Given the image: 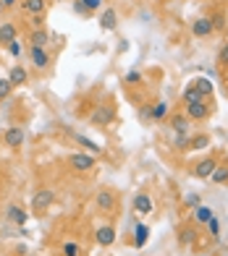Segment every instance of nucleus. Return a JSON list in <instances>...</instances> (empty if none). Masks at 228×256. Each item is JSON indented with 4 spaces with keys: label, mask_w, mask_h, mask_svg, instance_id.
<instances>
[{
    "label": "nucleus",
    "mask_w": 228,
    "mask_h": 256,
    "mask_svg": "<svg viewBox=\"0 0 228 256\" xmlns=\"http://www.w3.org/2000/svg\"><path fill=\"white\" fill-rule=\"evenodd\" d=\"M68 168H71L74 172H92L97 168V160L89 152H76V154L68 157Z\"/></svg>",
    "instance_id": "f257e3e1"
},
{
    "label": "nucleus",
    "mask_w": 228,
    "mask_h": 256,
    "mask_svg": "<svg viewBox=\"0 0 228 256\" xmlns=\"http://www.w3.org/2000/svg\"><path fill=\"white\" fill-rule=\"evenodd\" d=\"M53 202H55V191H50V188H40L37 194H34V199H32V212L37 214V217H42V214L50 209Z\"/></svg>",
    "instance_id": "f03ea898"
},
{
    "label": "nucleus",
    "mask_w": 228,
    "mask_h": 256,
    "mask_svg": "<svg viewBox=\"0 0 228 256\" xmlns=\"http://www.w3.org/2000/svg\"><path fill=\"white\" fill-rule=\"evenodd\" d=\"M210 112H212V108L207 104V100L197 102V104H184V115H186L189 120H204Z\"/></svg>",
    "instance_id": "7ed1b4c3"
},
{
    "label": "nucleus",
    "mask_w": 228,
    "mask_h": 256,
    "mask_svg": "<svg viewBox=\"0 0 228 256\" xmlns=\"http://www.w3.org/2000/svg\"><path fill=\"white\" fill-rule=\"evenodd\" d=\"M24 138H27V134H24V128H19V126L6 128V134H3V142H6L8 149H21Z\"/></svg>",
    "instance_id": "20e7f679"
},
{
    "label": "nucleus",
    "mask_w": 228,
    "mask_h": 256,
    "mask_svg": "<svg viewBox=\"0 0 228 256\" xmlns=\"http://www.w3.org/2000/svg\"><path fill=\"white\" fill-rule=\"evenodd\" d=\"M215 168H218V162H215L212 157H204V160H199L197 165L191 168V176L199 178V180H210V176H212Z\"/></svg>",
    "instance_id": "39448f33"
},
{
    "label": "nucleus",
    "mask_w": 228,
    "mask_h": 256,
    "mask_svg": "<svg viewBox=\"0 0 228 256\" xmlns=\"http://www.w3.org/2000/svg\"><path fill=\"white\" fill-rule=\"evenodd\" d=\"M191 34H194L197 40H207L210 34H215V29H212V18H210V16H199L194 24H191Z\"/></svg>",
    "instance_id": "423d86ee"
},
{
    "label": "nucleus",
    "mask_w": 228,
    "mask_h": 256,
    "mask_svg": "<svg viewBox=\"0 0 228 256\" xmlns=\"http://www.w3.org/2000/svg\"><path fill=\"white\" fill-rule=\"evenodd\" d=\"M95 240H97V246L110 248L113 243H116V228H113V225H100L95 230Z\"/></svg>",
    "instance_id": "0eeeda50"
},
{
    "label": "nucleus",
    "mask_w": 228,
    "mask_h": 256,
    "mask_svg": "<svg viewBox=\"0 0 228 256\" xmlns=\"http://www.w3.org/2000/svg\"><path fill=\"white\" fill-rule=\"evenodd\" d=\"M95 204H97L100 212H113V209H116V194H113L110 188H102V191H97Z\"/></svg>",
    "instance_id": "6e6552de"
},
{
    "label": "nucleus",
    "mask_w": 228,
    "mask_h": 256,
    "mask_svg": "<svg viewBox=\"0 0 228 256\" xmlns=\"http://www.w3.org/2000/svg\"><path fill=\"white\" fill-rule=\"evenodd\" d=\"M68 134H71L74 136V142L79 144V146H82L84 149V152H89V154H102V146L97 144V142H92V138H89V136H84V134H76V131H68Z\"/></svg>",
    "instance_id": "1a4fd4ad"
},
{
    "label": "nucleus",
    "mask_w": 228,
    "mask_h": 256,
    "mask_svg": "<svg viewBox=\"0 0 228 256\" xmlns=\"http://www.w3.org/2000/svg\"><path fill=\"white\" fill-rule=\"evenodd\" d=\"M152 206H155V204H152V196L147 194V191H139V194L134 196V212H136V214H142V217L150 214Z\"/></svg>",
    "instance_id": "9d476101"
},
{
    "label": "nucleus",
    "mask_w": 228,
    "mask_h": 256,
    "mask_svg": "<svg viewBox=\"0 0 228 256\" xmlns=\"http://www.w3.org/2000/svg\"><path fill=\"white\" fill-rule=\"evenodd\" d=\"M29 58H32V66L37 68V71H45V68L50 66V52L45 48H29Z\"/></svg>",
    "instance_id": "9b49d317"
},
{
    "label": "nucleus",
    "mask_w": 228,
    "mask_h": 256,
    "mask_svg": "<svg viewBox=\"0 0 228 256\" xmlns=\"http://www.w3.org/2000/svg\"><path fill=\"white\" fill-rule=\"evenodd\" d=\"M113 118H116V108H113V104H102V108L95 110L92 123L95 126H108V123H113Z\"/></svg>",
    "instance_id": "f8f14e48"
},
{
    "label": "nucleus",
    "mask_w": 228,
    "mask_h": 256,
    "mask_svg": "<svg viewBox=\"0 0 228 256\" xmlns=\"http://www.w3.org/2000/svg\"><path fill=\"white\" fill-rule=\"evenodd\" d=\"M6 217H8L14 225L24 228V225H27V220H29V212H27L24 206H19V204H11V206L6 209Z\"/></svg>",
    "instance_id": "ddd939ff"
},
{
    "label": "nucleus",
    "mask_w": 228,
    "mask_h": 256,
    "mask_svg": "<svg viewBox=\"0 0 228 256\" xmlns=\"http://www.w3.org/2000/svg\"><path fill=\"white\" fill-rule=\"evenodd\" d=\"M100 26L105 29V32H116L118 29V14H116V8H105L100 14Z\"/></svg>",
    "instance_id": "4468645a"
},
{
    "label": "nucleus",
    "mask_w": 228,
    "mask_h": 256,
    "mask_svg": "<svg viewBox=\"0 0 228 256\" xmlns=\"http://www.w3.org/2000/svg\"><path fill=\"white\" fill-rule=\"evenodd\" d=\"M48 8V0H21V10L29 16H42Z\"/></svg>",
    "instance_id": "2eb2a0df"
},
{
    "label": "nucleus",
    "mask_w": 228,
    "mask_h": 256,
    "mask_svg": "<svg viewBox=\"0 0 228 256\" xmlns=\"http://www.w3.org/2000/svg\"><path fill=\"white\" fill-rule=\"evenodd\" d=\"M8 81L16 86H24L27 81H29V74H27V68L24 66H11V74H8Z\"/></svg>",
    "instance_id": "dca6fc26"
},
{
    "label": "nucleus",
    "mask_w": 228,
    "mask_h": 256,
    "mask_svg": "<svg viewBox=\"0 0 228 256\" xmlns=\"http://www.w3.org/2000/svg\"><path fill=\"white\" fill-rule=\"evenodd\" d=\"M14 40H19L16 24H11V21H3V24H0V44H11Z\"/></svg>",
    "instance_id": "f3484780"
},
{
    "label": "nucleus",
    "mask_w": 228,
    "mask_h": 256,
    "mask_svg": "<svg viewBox=\"0 0 228 256\" xmlns=\"http://www.w3.org/2000/svg\"><path fill=\"white\" fill-rule=\"evenodd\" d=\"M191 217H194V222H197V225H207L210 220L215 217V212H212L210 206L199 204V206H194V209H191Z\"/></svg>",
    "instance_id": "a211bd4d"
},
{
    "label": "nucleus",
    "mask_w": 228,
    "mask_h": 256,
    "mask_svg": "<svg viewBox=\"0 0 228 256\" xmlns=\"http://www.w3.org/2000/svg\"><path fill=\"white\" fill-rule=\"evenodd\" d=\"M191 86H194L202 97H210L212 92H215V86H212V78H207V76H197L194 81H191Z\"/></svg>",
    "instance_id": "6ab92c4d"
},
{
    "label": "nucleus",
    "mask_w": 228,
    "mask_h": 256,
    "mask_svg": "<svg viewBox=\"0 0 228 256\" xmlns=\"http://www.w3.org/2000/svg\"><path fill=\"white\" fill-rule=\"evenodd\" d=\"M48 42H50V34L45 32L42 26H40V29H32V34H29V48H45Z\"/></svg>",
    "instance_id": "aec40b11"
},
{
    "label": "nucleus",
    "mask_w": 228,
    "mask_h": 256,
    "mask_svg": "<svg viewBox=\"0 0 228 256\" xmlns=\"http://www.w3.org/2000/svg\"><path fill=\"white\" fill-rule=\"evenodd\" d=\"M150 240V225H136L134 228V248H144Z\"/></svg>",
    "instance_id": "412c9836"
},
{
    "label": "nucleus",
    "mask_w": 228,
    "mask_h": 256,
    "mask_svg": "<svg viewBox=\"0 0 228 256\" xmlns=\"http://www.w3.org/2000/svg\"><path fill=\"white\" fill-rule=\"evenodd\" d=\"M170 128H173L176 134H189V128H191V120L186 118L184 112H181V115H173V118H170Z\"/></svg>",
    "instance_id": "4be33fe9"
},
{
    "label": "nucleus",
    "mask_w": 228,
    "mask_h": 256,
    "mask_svg": "<svg viewBox=\"0 0 228 256\" xmlns=\"http://www.w3.org/2000/svg\"><path fill=\"white\" fill-rule=\"evenodd\" d=\"M181 100H184V104H197V102H204V100H207V97H202L199 92H197L194 86L189 84V86L184 89V94H181Z\"/></svg>",
    "instance_id": "5701e85b"
},
{
    "label": "nucleus",
    "mask_w": 228,
    "mask_h": 256,
    "mask_svg": "<svg viewBox=\"0 0 228 256\" xmlns=\"http://www.w3.org/2000/svg\"><path fill=\"white\" fill-rule=\"evenodd\" d=\"M165 115H168V102H165V100L155 102L152 108H150V118H152V120H165Z\"/></svg>",
    "instance_id": "b1692460"
},
{
    "label": "nucleus",
    "mask_w": 228,
    "mask_h": 256,
    "mask_svg": "<svg viewBox=\"0 0 228 256\" xmlns=\"http://www.w3.org/2000/svg\"><path fill=\"white\" fill-rule=\"evenodd\" d=\"M210 180L215 183V186H223V183H228V165H218L212 170V176H210Z\"/></svg>",
    "instance_id": "393cba45"
},
{
    "label": "nucleus",
    "mask_w": 228,
    "mask_h": 256,
    "mask_svg": "<svg viewBox=\"0 0 228 256\" xmlns=\"http://www.w3.org/2000/svg\"><path fill=\"white\" fill-rule=\"evenodd\" d=\"M207 146H210V136H204V134L194 136L189 142V149H197V152H199V149H207Z\"/></svg>",
    "instance_id": "a878e982"
},
{
    "label": "nucleus",
    "mask_w": 228,
    "mask_h": 256,
    "mask_svg": "<svg viewBox=\"0 0 228 256\" xmlns=\"http://www.w3.org/2000/svg\"><path fill=\"white\" fill-rule=\"evenodd\" d=\"M63 256H82V248H79V243L66 240V243H63Z\"/></svg>",
    "instance_id": "bb28decb"
},
{
    "label": "nucleus",
    "mask_w": 228,
    "mask_h": 256,
    "mask_svg": "<svg viewBox=\"0 0 228 256\" xmlns=\"http://www.w3.org/2000/svg\"><path fill=\"white\" fill-rule=\"evenodd\" d=\"M207 232H210V238H215V240L220 238V220L218 217H212L207 222Z\"/></svg>",
    "instance_id": "cd10ccee"
},
{
    "label": "nucleus",
    "mask_w": 228,
    "mask_h": 256,
    "mask_svg": "<svg viewBox=\"0 0 228 256\" xmlns=\"http://www.w3.org/2000/svg\"><path fill=\"white\" fill-rule=\"evenodd\" d=\"M11 92H14V84L8 78H0V100H8Z\"/></svg>",
    "instance_id": "c85d7f7f"
},
{
    "label": "nucleus",
    "mask_w": 228,
    "mask_h": 256,
    "mask_svg": "<svg viewBox=\"0 0 228 256\" xmlns=\"http://www.w3.org/2000/svg\"><path fill=\"white\" fill-rule=\"evenodd\" d=\"M189 142H191L189 134H176V138H173V146H176V149H186V146H189Z\"/></svg>",
    "instance_id": "c756f323"
},
{
    "label": "nucleus",
    "mask_w": 228,
    "mask_h": 256,
    "mask_svg": "<svg viewBox=\"0 0 228 256\" xmlns=\"http://www.w3.org/2000/svg\"><path fill=\"white\" fill-rule=\"evenodd\" d=\"M6 48H8V52L14 55V58H21V52H24V44H21L19 40H14L11 44H6Z\"/></svg>",
    "instance_id": "7c9ffc66"
},
{
    "label": "nucleus",
    "mask_w": 228,
    "mask_h": 256,
    "mask_svg": "<svg viewBox=\"0 0 228 256\" xmlns=\"http://www.w3.org/2000/svg\"><path fill=\"white\" fill-rule=\"evenodd\" d=\"M87 10H100V6H102V0H79Z\"/></svg>",
    "instance_id": "2f4dec72"
},
{
    "label": "nucleus",
    "mask_w": 228,
    "mask_h": 256,
    "mask_svg": "<svg viewBox=\"0 0 228 256\" xmlns=\"http://www.w3.org/2000/svg\"><path fill=\"white\" fill-rule=\"evenodd\" d=\"M184 204H186L189 209H194V206H199V196H197V194H189L186 199H184Z\"/></svg>",
    "instance_id": "473e14b6"
},
{
    "label": "nucleus",
    "mask_w": 228,
    "mask_h": 256,
    "mask_svg": "<svg viewBox=\"0 0 228 256\" xmlns=\"http://www.w3.org/2000/svg\"><path fill=\"white\" fill-rule=\"evenodd\" d=\"M218 63L220 66H228V42L220 48V52H218Z\"/></svg>",
    "instance_id": "72a5a7b5"
},
{
    "label": "nucleus",
    "mask_w": 228,
    "mask_h": 256,
    "mask_svg": "<svg viewBox=\"0 0 228 256\" xmlns=\"http://www.w3.org/2000/svg\"><path fill=\"white\" fill-rule=\"evenodd\" d=\"M139 81H142V74L139 71H129L126 74V84H139Z\"/></svg>",
    "instance_id": "f704fd0d"
},
{
    "label": "nucleus",
    "mask_w": 228,
    "mask_h": 256,
    "mask_svg": "<svg viewBox=\"0 0 228 256\" xmlns=\"http://www.w3.org/2000/svg\"><path fill=\"white\" fill-rule=\"evenodd\" d=\"M191 238H194V230H191V228H186L184 232H181V243H184V246H186V243H189Z\"/></svg>",
    "instance_id": "c9c22d12"
},
{
    "label": "nucleus",
    "mask_w": 228,
    "mask_h": 256,
    "mask_svg": "<svg viewBox=\"0 0 228 256\" xmlns=\"http://www.w3.org/2000/svg\"><path fill=\"white\" fill-rule=\"evenodd\" d=\"M74 10H76V14H82V16H87V14H89V10H87L82 3H79V0H74Z\"/></svg>",
    "instance_id": "e433bc0d"
},
{
    "label": "nucleus",
    "mask_w": 228,
    "mask_h": 256,
    "mask_svg": "<svg viewBox=\"0 0 228 256\" xmlns=\"http://www.w3.org/2000/svg\"><path fill=\"white\" fill-rule=\"evenodd\" d=\"M16 0H0V8H14Z\"/></svg>",
    "instance_id": "4c0bfd02"
},
{
    "label": "nucleus",
    "mask_w": 228,
    "mask_h": 256,
    "mask_svg": "<svg viewBox=\"0 0 228 256\" xmlns=\"http://www.w3.org/2000/svg\"><path fill=\"white\" fill-rule=\"evenodd\" d=\"M223 84H225V94H228V71H225V76H223Z\"/></svg>",
    "instance_id": "58836bf2"
}]
</instances>
